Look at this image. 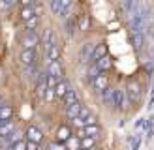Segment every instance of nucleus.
Listing matches in <instances>:
<instances>
[{
  "label": "nucleus",
  "instance_id": "f257e3e1",
  "mask_svg": "<svg viewBox=\"0 0 154 150\" xmlns=\"http://www.w3.org/2000/svg\"><path fill=\"white\" fill-rule=\"evenodd\" d=\"M126 96H128L130 105L139 103V100H141V86H139V82H137V81H128V86H126Z\"/></svg>",
  "mask_w": 154,
  "mask_h": 150
},
{
  "label": "nucleus",
  "instance_id": "f03ea898",
  "mask_svg": "<svg viewBox=\"0 0 154 150\" xmlns=\"http://www.w3.org/2000/svg\"><path fill=\"white\" fill-rule=\"evenodd\" d=\"M94 49H96V45L94 43H85L81 51H79V60H81V64H88L90 60H92V55H94Z\"/></svg>",
  "mask_w": 154,
  "mask_h": 150
},
{
  "label": "nucleus",
  "instance_id": "7ed1b4c3",
  "mask_svg": "<svg viewBox=\"0 0 154 150\" xmlns=\"http://www.w3.org/2000/svg\"><path fill=\"white\" fill-rule=\"evenodd\" d=\"M38 41H40V38H38L36 30H26L25 38H23V47L25 49H34L38 45Z\"/></svg>",
  "mask_w": 154,
  "mask_h": 150
},
{
  "label": "nucleus",
  "instance_id": "20e7f679",
  "mask_svg": "<svg viewBox=\"0 0 154 150\" xmlns=\"http://www.w3.org/2000/svg\"><path fill=\"white\" fill-rule=\"evenodd\" d=\"M128 96H126V90H120L117 88V94H115V107L117 109H128Z\"/></svg>",
  "mask_w": 154,
  "mask_h": 150
},
{
  "label": "nucleus",
  "instance_id": "39448f33",
  "mask_svg": "<svg viewBox=\"0 0 154 150\" xmlns=\"http://www.w3.org/2000/svg\"><path fill=\"white\" fill-rule=\"evenodd\" d=\"M42 139H43V133H42L40 128L28 126V130H26V141H34V142H38V145H40Z\"/></svg>",
  "mask_w": 154,
  "mask_h": 150
},
{
  "label": "nucleus",
  "instance_id": "423d86ee",
  "mask_svg": "<svg viewBox=\"0 0 154 150\" xmlns=\"http://www.w3.org/2000/svg\"><path fill=\"white\" fill-rule=\"evenodd\" d=\"M21 62L25 64V66H34L36 64V51L34 49H23Z\"/></svg>",
  "mask_w": 154,
  "mask_h": 150
},
{
  "label": "nucleus",
  "instance_id": "0eeeda50",
  "mask_svg": "<svg viewBox=\"0 0 154 150\" xmlns=\"http://www.w3.org/2000/svg\"><path fill=\"white\" fill-rule=\"evenodd\" d=\"M92 86H94L96 92H103V90L107 88V75L102 71V73H100L94 81H92Z\"/></svg>",
  "mask_w": 154,
  "mask_h": 150
},
{
  "label": "nucleus",
  "instance_id": "6e6552de",
  "mask_svg": "<svg viewBox=\"0 0 154 150\" xmlns=\"http://www.w3.org/2000/svg\"><path fill=\"white\" fill-rule=\"evenodd\" d=\"M115 94H117V88H111L107 86L103 92H102V100L105 105H111V107H115Z\"/></svg>",
  "mask_w": 154,
  "mask_h": 150
},
{
  "label": "nucleus",
  "instance_id": "1a4fd4ad",
  "mask_svg": "<svg viewBox=\"0 0 154 150\" xmlns=\"http://www.w3.org/2000/svg\"><path fill=\"white\" fill-rule=\"evenodd\" d=\"M70 137H72V131H70V128H68V126H60L58 130H57V142L66 145Z\"/></svg>",
  "mask_w": 154,
  "mask_h": 150
},
{
  "label": "nucleus",
  "instance_id": "9d476101",
  "mask_svg": "<svg viewBox=\"0 0 154 150\" xmlns=\"http://www.w3.org/2000/svg\"><path fill=\"white\" fill-rule=\"evenodd\" d=\"M132 45H134L135 51H141L143 49V32H141V30L132 28Z\"/></svg>",
  "mask_w": 154,
  "mask_h": 150
},
{
  "label": "nucleus",
  "instance_id": "9b49d317",
  "mask_svg": "<svg viewBox=\"0 0 154 150\" xmlns=\"http://www.w3.org/2000/svg\"><path fill=\"white\" fill-rule=\"evenodd\" d=\"M13 131H15V122H13V120H6V122L0 124V139L11 135Z\"/></svg>",
  "mask_w": 154,
  "mask_h": 150
},
{
  "label": "nucleus",
  "instance_id": "f8f14e48",
  "mask_svg": "<svg viewBox=\"0 0 154 150\" xmlns=\"http://www.w3.org/2000/svg\"><path fill=\"white\" fill-rule=\"evenodd\" d=\"M81 111H83V105L77 101V103L70 105V107L66 109V115H68V118H70V120H73V118H77V116L81 115Z\"/></svg>",
  "mask_w": 154,
  "mask_h": 150
},
{
  "label": "nucleus",
  "instance_id": "ddd939ff",
  "mask_svg": "<svg viewBox=\"0 0 154 150\" xmlns=\"http://www.w3.org/2000/svg\"><path fill=\"white\" fill-rule=\"evenodd\" d=\"M96 66H98V70L100 71H107V70H109V68L113 66V60H111V56L109 55H107V56H103V58H100V60H96V62H94Z\"/></svg>",
  "mask_w": 154,
  "mask_h": 150
},
{
  "label": "nucleus",
  "instance_id": "4468645a",
  "mask_svg": "<svg viewBox=\"0 0 154 150\" xmlns=\"http://www.w3.org/2000/svg\"><path fill=\"white\" fill-rule=\"evenodd\" d=\"M107 56V45L105 43H98L96 49H94V55H92V62H96V60Z\"/></svg>",
  "mask_w": 154,
  "mask_h": 150
},
{
  "label": "nucleus",
  "instance_id": "2eb2a0df",
  "mask_svg": "<svg viewBox=\"0 0 154 150\" xmlns=\"http://www.w3.org/2000/svg\"><path fill=\"white\" fill-rule=\"evenodd\" d=\"M47 73H51V75H55L57 79H60L62 77V64L58 62H49V68H47Z\"/></svg>",
  "mask_w": 154,
  "mask_h": 150
},
{
  "label": "nucleus",
  "instance_id": "dca6fc26",
  "mask_svg": "<svg viewBox=\"0 0 154 150\" xmlns=\"http://www.w3.org/2000/svg\"><path fill=\"white\" fill-rule=\"evenodd\" d=\"M68 92H70V85H68L66 81H60L58 85L55 86V94H57V98H62V100H64V96H66Z\"/></svg>",
  "mask_w": 154,
  "mask_h": 150
},
{
  "label": "nucleus",
  "instance_id": "f3484780",
  "mask_svg": "<svg viewBox=\"0 0 154 150\" xmlns=\"http://www.w3.org/2000/svg\"><path fill=\"white\" fill-rule=\"evenodd\" d=\"M77 101H79V96H77L75 90H72V88H70V92L64 96V107L68 109L70 105H73V103H77Z\"/></svg>",
  "mask_w": 154,
  "mask_h": 150
},
{
  "label": "nucleus",
  "instance_id": "a211bd4d",
  "mask_svg": "<svg viewBox=\"0 0 154 150\" xmlns=\"http://www.w3.org/2000/svg\"><path fill=\"white\" fill-rule=\"evenodd\" d=\"M47 60H49V62H57V60H60V47L57 43L47 51Z\"/></svg>",
  "mask_w": 154,
  "mask_h": 150
},
{
  "label": "nucleus",
  "instance_id": "6ab92c4d",
  "mask_svg": "<svg viewBox=\"0 0 154 150\" xmlns=\"http://www.w3.org/2000/svg\"><path fill=\"white\" fill-rule=\"evenodd\" d=\"M11 116H13V109L10 107V105L2 103V107H0V120L6 122V120H11Z\"/></svg>",
  "mask_w": 154,
  "mask_h": 150
},
{
  "label": "nucleus",
  "instance_id": "aec40b11",
  "mask_svg": "<svg viewBox=\"0 0 154 150\" xmlns=\"http://www.w3.org/2000/svg\"><path fill=\"white\" fill-rule=\"evenodd\" d=\"M36 17V8L34 6H26V8H23L21 10V19L23 21H28V19H32Z\"/></svg>",
  "mask_w": 154,
  "mask_h": 150
},
{
  "label": "nucleus",
  "instance_id": "412c9836",
  "mask_svg": "<svg viewBox=\"0 0 154 150\" xmlns=\"http://www.w3.org/2000/svg\"><path fill=\"white\" fill-rule=\"evenodd\" d=\"M66 148L68 150H79L81 148V137H72L68 139V142H66Z\"/></svg>",
  "mask_w": 154,
  "mask_h": 150
},
{
  "label": "nucleus",
  "instance_id": "4be33fe9",
  "mask_svg": "<svg viewBox=\"0 0 154 150\" xmlns=\"http://www.w3.org/2000/svg\"><path fill=\"white\" fill-rule=\"evenodd\" d=\"M77 26H79V30H83V32H87V30L90 28V19H88V15H81L79 17V22H77Z\"/></svg>",
  "mask_w": 154,
  "mask_h": 150
},
{
  "label": "nucleus",
  "instance_id": "5701e85b",
  "mask_svg": "<svg viewBox=\"0 0 154 150\" xmlns=\"http://www.w3.org/2000/svg\"><path fill=\"white\" fill-rule=\"evenodd\" d=\"M94 146H96V137H83L81 139V148L90 150V148H94Z\"/></svg>",
  "mask_w": 154,
  "mask_h": 150
},
{
  "label": "nucleus",
  "instance_id": "b1692460",
  "mask_svg": "<svg viewBox=\"0 0 154 150\" xmlns=\"http://www.w3.org/2000/svg\"><path fill=\"white\" fill-rule=\"evenodd\" d=\"M25 73H26V77L28 79H32V81H38V70H36V64L34 66H25Z\"/></svg>",
  "mask_w": 154,
  "mask_h": 150
},
{
  "label": "nucleus",
  "instance_id": "393cba45",
  "mask_svg": "<svg viewBox=\"0 0 154 150\" xmlns=\"http://www.w3.org/2000/svg\"><path fill=\"white\" fill-rule=\"evenodd\" d=\"M51 10L55 15H62V0H51Z\"/></svg>",
  "mask_w": 154,
  "mask_h": 150
},
{
  "label": "nucleus",
  "instance_id": "a878e982",
  "mask_svg": "<svg viewBox=\"0 0 154 150\" xmlns=\"http://www.w3.org/2000/svg\"><path fill=\"white\" fill-rule=\"evenodd\" d=\"M128 142H130V150H139L141 137H139V135H135V137H130V139H128Z\"/></svg>",
  "mask_w": 154,
  "mask_h": 150
},
{
  "label": "nucleus",
  "instance_id": "bb28decb",
  "mask_svg": "<svg viewBox=\"0 0 154 150\" xmlns=\"http://www.w3.org/2000/svg\"><path fill=\"white\" fill-rule=\"evenodd\" d=\"M100 73H102V71L98 70V66H96V64H92V68H88V71H87V75H88V79H90V81H94Z\"/></svg>",
  "mask_w": 154,
  "mask_h": 150
},
{
  "label": "nucleus",
  "instance_id": "cd10ccee",
  "mask_svg": "<svg viewBox=\"0 0 154 150\" xmlns=\"http://www.w3.org/2000/svg\"><path fill=\"white\" fill-rule=\"evenodd\" d=\"M38 22H40V19H38V15H36V17H32V19L25 21V26H26V30H36Z\"/></svg>",
  "mask_w": 154,
  "mask_h": 150
},
{
  "label": "nucleus",
  "instance_id": "c85d7f7f",
  "mask_svg": "<svg viewBox=\"0 0 154 150\" xmlns=\"http://www.w3.org/2000/svg\"><path fill=\"white\" fill-rule=\"evenodd\" d=\"M17 0H0V11H8Z\"/></svg>",
  "mask_w": 154,
  "mask_h": 150
},
{
  "label": "nucleus",
  "instance_id": "c756f323",
  "mask_svg": "<svg viewBox=\"0 0 154 150\" xmlns=\"http://www.w3.org/2000/svg\"><path fill=\"white\" fill-rule=\"evenodd\" d=\"M11 150H26V141L23 139V141H19V142H15V145L11 146Z\"/></svg>",
  "mask_w": 154,
  "mask_h": 150
},
{
  "label": "nucleus",
  "instance_id": "7c9ffc66",
  "mask_svg": "<svg viewBox=\"0 0 154 150\" xmlns=\"http://www.w3.org/2000/svg\"><path fill=\"white\" fill-rule=\"evenodd\" d=\"M47 150H68L66 145H62V142H53V145H49Z\"/></svg>",
  "mask_w": 154,
  "mask_h": 150
},
{
  "label": "nucleus",
  "instance_id": "2f4dec72",
  "mask_svg": "<svg viewBox=\"0 0 154 150\" xmlns=\"http://www.w3.org/2000/svg\"><path fill=\"white\" fill-rule=\"evenodd\" d=\"M72 122H73V126H77V128H81V130H83L85 126H87V122H85V120H83L81 116H77V118H73Z\"/></svg>",
  "mask_w": 154,
  "mask_h": 150
},
{
  "label": "nucleus",
  "instance_id": "473e14b6",
  "mask_svg": "<svg viewBox=\"0 0 154 150\" xmlns=\"http://www.w3.org/2000/svg\"><path fill=\"white\" fill-rule=\"evenodd\" d=\"M57 98V94H55V88H49L47 90V94H45V101H53Z\"/></svg>",
  "mask_w": 154,
  "mask_h": 150
},
{
  "label": "nucleus",
  "instance_id": "72a5a7b5",
  "mask_svg": "<svg viewBox=\"0 0 154 150\" xmlns=\"http://www.w3.org/2000/svg\"><path fill=\"white\" fill-rule=\"evenodd\" d=\"M38 142H34V141H26V150H38Z\"/></svg>",
  "mask_w": 154,
  "mask_h": 150
},
{
  "label": "nucleus",
  "instance_id": "f704fd0d",
  "mask_svg": "<svg viewBox=\"0 0 154 150\" xmlns=\"http://www.w3.org/2000/svg\"><path fill=\"white\" fill-rule=\"evenodd\" d=\"M70 6H73V0H62V13H64V10H68Z\"/></svg>",
  "mask_w": 154,
  "mask_h": 150
},
{
  "label": "nucleus",
  "instance_id": "c9c22d12",
  "mask_svg": "<svg viewBox=\"0 0 154 150\" xmlns=\"http://www.w3.org/2000/svg\"><path fill=\"white\" fill-rule=\"evenodd\" d=\"M85 122H87V126H94V124H96V116H94V115H90L87 120H85Z\"/></svg>",
  "mask_w": 154,
  "mask_h": 150
},
{
  "label": "nucleus",
  "instance_id": "e433bc0d",
  "mask_svg": "<svg viewBox=\"0 0 154 150\" xmlns=\"http://www.w3.org/2000/svg\"><path fill=\"white\" fill-rule=\"evenodd\" d=\"M21 4H23V8H26V6H32V0H21Z\"/></svg>",
  "mask_w": 154,
  "mask_h": 150
},
{
  "label": "nucleus",
  "instance_id": "4c0bfd02",
  "mask_svg": "<svg viewBox=\"0 0 154 150\" xmlns=\"http://www.w3.org/2000/svg\"><path fill=\"white\" fill-rule=\"evenodd\" d=\"M40 4H42V0H32V6H34V8H38Z\"/></svg>",
  "mask_w": 154,
  "mask_h": 150
},
{
  "label": "nucleus",
  "instance_id": "58836bf2",
  "mask_svg": "<svg viewBox=\"0 0 154 150\" xmlns=\"http://www.w3.org/2000/svg\"><path fill=\"white\" fill-rule=\"evenodd\" d=\"M90 150H102V148H100V146H94V148H90Z\"/></svg>",
  "mask_w": 154,
  "mask_h": 150
},
{
  "label": "nucleus",
  "instance_id": "ea45409f",
  "mask_svg": "<svg viewBox=\"0 0 154 150\" xmlns=\"http://www.w3.org/2000/svg\"><path fill=\"white\" fill-rule=\"evenodd\" d=\"M38 150H45V148H43V146H38Z\"/></svg>",
  "mask_w": 154,
  "mask_h": 150
},
{
  "label": "nucleus",
  "instance_id": "a19ab883",
  "mask_svg": "<svg viewBox=\"0 0 154 150\" xmlns=\"http://www.w3.org/2000/svg\"><path fill=\"white\" fill-rule=\"evenodd\" d=\"M79 150H85V148H79Z\"/></svg>",
  "mask_w": 154,
  "mask_h": 150
},
{
  "label": "nucleus",
  "instance_id": "79ce46f5",
  "mask_svg": "<svg viewBox=\"0 0 154 150\" xmlns=\"http://www.w3.org/2000/svg\"><path fill=\"white\" fill-rule=\"evenodd\" d=\"M8 150H11V148H8Z\"/></svg>",
  "mask_w": 154,
  "mask_h": 150
}]
</instances>
